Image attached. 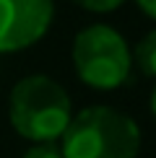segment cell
<instances>
[{"label":"cell","instance_id":"6da1fadb","mask_svg":"<svg viewBox=\"0 0 156 158\" xmlns=\"http://www.w3.org/2000/svg\"><path fill=\"white\" fill-rule=\"evenodd\" d=\"M63 158H135L141 130L115 106H86L63 132Z\"/></svg>","mask_w":156,"mask_h":158},{"label":"cell","instance_id":"7a4b0ae2","mask_svg":"<svg viewBox=\"0 0 156 158\" xmlns=\"http://www.w3.org/2000/svg\"><path fill=\"white\" fill-rule=\"evenodd\" d=\"M8 117L13 130L26 140L55 143L73 117L70 96L50 75H26L11 91Z\"/></svg>","mask_w":156,"mask_h":158},{"label":"cell","instance_id":"3957f363","mask_svg":"<svg viewBox=\"0 0 156 158\" xmlns=\"http://www.w3.org/2000/svg\"><path fill=\"white\" fill-rule=\"evenodd\" d=\"M133 55L125 36L107 23L78 31L73 42V68L81 83L96 91L120 88L130 75Z\"/></svg>","mask_w":156,"mask_h":158},{"label":"cell","instance_id":"277c9868","mask_svg":"<svg viewBox=\"0 0 156 158\" xmlns=\"http://www.w3.org/2000/svg\"><path fill=\"white\" fill-rule=\"evenodd\" d=\"M55 0H0V55L29 49L50 31Z\"/></svg>","mask_w":156,"mask_h":158},{"label":"cell","instance_id":"5b68a950","mask_svg":"<svg viewBox=\"0 0 156 158\" xmlns=\"http://www.w3.org/2000/svg\"><path fill=\"white\" fill-rule=\"evenodd\" d=\"M130 55H133V60H135V65H138V70L143 75L156 78V29L148 31V34L135 44V49L130 52Z\"/></svg>","mask_w":156,"mask_h":158},{"label":"cell","instance_id":"8992f818","mask_svg":"<svg viewBox=\"0 0 156 158\" xmlns=\"http://www.w3.org/2000/svg\"><path fill=\"white\" fill-rule=\"evenodd\" d=\"M76 5H81V8H86L91 13H112L117 10L125 0H73Z\"/></svg>","mask_w":156,"mask_h":158},{"label":"cell","instance_id":"52a82bcc","mask_svg":"<svg viewBox=\"0 0 156 158\" xmlns=\"http://www.w3.org/2000/svg\"><path fill=\"white\" fill-rule=\"evenodd\" d=\"M24 158H63V150L57 143H37L24 153Z\"/></svg>","mask_w":156,"mask_h":158},{"label":"cell","instance_id":"ba28073f","mask_svg":"<svg viewBox=\"0 0 156 158\" xmlns=\"http://www.w3.org/2000/svg\"><path fill=\"white\" fill-rule=\"evenodd\" d=\"M135 3H138V8L146 13L148 18H154V21H156V0H135Z\"/></svg>","mask_w":156,"mask_h":158},{"label":"cell","instance_id":"9c48e42d","mask_svg":"<svg viewBox=\"0 0 156 158\" xmlns=\"http://www.w3.org/2000/svg\"><path fill=\"white\" fill-rule=\"evenodd\" d=\"M151 114H154V119H156V88H154V94H151Z\"/></svg>","mask_w":156,"mask_h":158}]
</instances>
